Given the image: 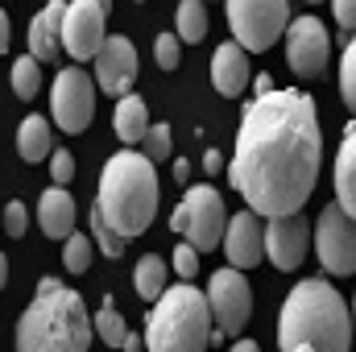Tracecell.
Returning <instances> with one entry per match:
<instances>
[{"instance_id": "9", "label": "cell", "mask_w": 356, "mask_h": 352, "mask_svg": "<svg viewBox=\"0 0 356 352\" xmlns=\"http://www.w3.org/2000/svg\"><path fill=\"white\" fill-rule=\"evenodd\" d=\"M50 112L63 133H83L95 116V79L83 67H67L54 75L50 88Z\"/></svg>"}, {"instance_id": "15", "label": "cell", "mask_w": 356, "mask_h": 352, "mask_svg": "<svg viewBox=\"0 0 356 352\" xmlns=\"http://www.w3.org/2000/svg\"><path fill=\"white\" fill-rule=\"evenodd\" d=\"M224 253H228V262L236 265V269L261 265V257H266V224H261V216L253 207L236 211L228 220V228H224Z\"/></svg>"}, {"instance_id": "23", "label": "cell", "mask_w": 356, "mask_h": 352, "mask_svg": "<svg viewBox=\"0 0 356 352\" xmlns=\"http://www.w3.org/2000/svg\"><path fill=\"white\" fill-rule=\"evenodd\" d=\"M175 29L182 42H203L207 38V8H203V0H178Z\"/></svg>"}, {"instance_id": "6", "label": "cell", "mask_w": 356, "mask_h": 352, "mask_svg": "<svg viewBox=\"0 0 356 352\" xmlns=\"http://www.w3.org/2000/svg\"><path fill=\"white\" fill-rule=\"evenodd\" d=\"M224 8H228V25H232L236 42L249 54L269 50L290 25V4L286 0H224Z\"/></svg>"}, {"instance_id": "20", "label": "cell", "mask_w": 356, "mask_h": 352, "mask_svg": "<svg viewBox=\"0 0 356 352\" xmlns=\"http://www.w3.org/2000/svg\"><path fill=\"white\" fill-rule=\"evenodd\" d=\"M112 125H116V137H120L124 145H141V137H145V129H149V108H145V99H141V95H120Z\"/></svg>"}, {"instance_id": "39", "label": "cell", "mask_w": 356, "mask_h": 352, "mask_svg": "<svg viewBox=\"0 0 356 352\" xmlns=\"http://www.w3.org/2000/svg\"><path fill=\"white\" fill-rule=\"evenodd\" d=\"M141 349H145V340H141L137 332H129V336H124V352H141Z\"/></svg>"}, {"instance_id": "41", "label": "cell", "mask_w": 356, "mask_h": 352, "mask_svg": "<svg viewBox=\"0 0 356 352\" xmlns=\"http://www.w3.org/2000/svg\"><path fill=\"white\" fill-rule=\"evenodd\" d=\"M269 88H273V83H269V75H257V79H253V91H257V95L269 91Z\"/></svg>"}, {"instance_id": "1", "label": "cell", "mask_w": 356, "mask_h": 352, "mask_svg": "<svg viewBox=\"0 0 356 352\" xmlns=\"http://www.w3.org/2000/svg\"><path fill=\"white\" fill-rule=\"evenodd\" d=\"M319 158L323 137L315 99L294 88H269L241 116L236 158L228 166V178L257 216H290L302 211V203L311 199Z\"/></svg>"}, {"instance_id": "11", "label": "cell", "mask_w": 356, "mask_h": 352, "mask_svg": "<svg viewBox=\"0 0 356 352\" xmlns=\"http://www.w3.org/2000/svg\"><path fill=\"white\" fill-rule=\"evenodd\" d=\"M186 228L182 237L199 249V253H211L216 245H224V228H228V216H224V199L216 186H186Z\"/></svg>"}, {"instance_id": "44", "label": "cell", "mask_w": 356, "mask_h": 352, "mask_svg": "<svg viewBox=\"0 0 356 352\" xmlns=\"http://www.w3.org/2000/svg\"><path fill=\"white\" fill-rule=\"evenodd\" d=\"M137 4H145V0H137Z\"/></svg>"}, {"instance_id": "22", "label": "cell", "mask_w": 356, "mask_h": 352, "mask_svg": "<svg viewBox=\"0 0 356 352\" xmlns=\"http://www.w3.org/2000/svg\"><path fill=\"white\" fill-rule=\"evenodd\" d=\"M166 282H170V269H166V262H162L158 253L141 257V262H137V269H133L137 298H145V303H158V298H162V290H166Z\"/></svg>"}, {"instance_id": "3", "label": "cell", "mask_w": 356, "mask_h": 352, "mask_svg": "<svg viewBox=\"0 0 356 352\" xmlns=\"http://www.w3.org/2000/svg\"><path fill=\"white\" fill-rule=\"evenodd\" d=\"M95 340L83 298L58 278H42L33 303L17 319V352H88Z\"/></svg>"}, {"instance_id": "2", "label": "cell", "mask_w": 356, "mask_h": 352, "mask_svg": "<svg viewBox=\"0 0 356 352\" xmlns=\"http://www.w3.org/2000/svg\"><path fill=\"white\" fill-rule=\"evenodd\" d=\"M277 349L282 352H348L353 349V311L323 282H298L277 315Z\"/></svg>"}, {"instance_id": "31", "label": "cell", "mask_w": 356, "mask_h": 352, "mask_svg": "<svg viewBox=\"0 0 356 352\" xmlns=\"http://www.w3.org/2000/svg\"><path fill=\"white\" fill-rule=\"evenodd\" d=\"M178 42H182V38H175V33H158V42H154V58H158L162 71H175L178 67Z\"/></svg>"}, {"instance_id": "28", "label": "cell", "mask_w": 356, "mask_h": 352, "mask_svg": "<svg viewBox=\"0 0 356 352\" xmlns=\"http://www.w3.org/2000/svg\"><path fill=\"white\" fill-rule=\"evenodd\" d=\"M91 245L88 237H79V232H71L67 241H63V265L71 269V273H88L91 269Z\"/></svg>"}, {"instance_id": "8", "label": "cell", "mask_w": 356, "mask_h": 352, "mask_svg": "<svg viewBox=\"0 0 356 352\" xmlns=\"http://www.w3.org/2000/svg\"><path fill=\"white\" fill-rule=\"evenodd\" d=\"M112 0H71L63 13V50L75 63H91L108 38Z\"/></svg>"}, {"instance_id": "24", "label": "cell", "mask_w": 356, "mask_h": 352, "mask_svg": "<svg viewBox=\"0 0 356 352\" xmlns=\"http://www.w3.org/2000/svg\"><path fill=\"white\" fill-rule=\"evenodd\" d=\"M91 323H95V336H99L108 349H124V336H129V328H124V315L112 307V298H104V307L91 315Z\"/></svg>"}, {"instance_id": "26", "label": "cell", "mask_w": 356, "mask_h": 352, "mask_svg": "<svg viewBox=\"0 0 356 352\" xmlns=\"http://www.w3.org/2000/svg\"><path fill=\"white\" fill-rule=\"evenodd\" d=\"M141 154L149 162H170L175 154V137H170V125H149L145 137H141Z\"/></svg>"}, {"instance_id": "40", "label": "cell", "mask_w": 356, "mask_h": 352, "mask_svg": "<svg viewBox=\"0 0 356 352\" xmlns=\"http://www.w3.org/2000/svg\"><path fill=\"white\" fill-rule=\"evenodd\" d=\"M232 352H261V349H257V340H236Z\"/></svg>"}, {"instance_id": "18", "label": "cell", "mask_w": 356, "mask_h": 352, "mask_svg": "<svg viewBox=\"0 0 356 352\" xmlns=\"http://www.w3.org/2000/svg\"><path fill=\"white\" fill-rule=\"evenodd\" d=\"M38 224H42V232L50 241H67L75 232V195L67 186H58V182L50 191H42V199H38Z\"/></svg>"}, {"instance_id": "30", "label": "cell", "mask_w": 356, "mask_h": 352, "mask_svg": "<svg viewBox=\"0 0 356 352\" xmlns=\"http://www.w3.org/2000/svg\"><path fill=\"white\" fill-rule=\"evenodd\" d=\"M25 224H29V211H25V203H21V199L4 203V232H8L13 241H21V237H25Z\"/></svg>"}, {"instance_id": "35", "label": "cell", "mask_w": 356, "mask_h": 352, "mask_svg": "<svg viewBox=\"0 0 356 352\" xmlns=\"http://www.w3.org/2000/svg\"><path fill=\"white\" fill-rule=\"evenodd\" d=\"M203 170H207V175H220V170H224V154H220V150H207V154H203Z\"/></svg>"}, {"instance_id": "16", "label": "cell", "mask_w": 356, "mask_h": 352, "mask_svg": "<svg viewBox=\"0 0 356 352\" xmlns=\"http://www.w3.org/2000/svg\"><path fill=\"white\" fill-rule=\"evenodd\" d=\"M211 83L220 95H228V99H236V95H245V88L253 83V71H249V50L241 46V42H224L220 50H216V58H211Z\"/></svg>"}, {"instance_id": "25", "label": "cell", "mask_w": 356, "mask_h": 352, "mask_svg": "<svg viewBox=\"0 0 356 352\" xmlns=\"http://www.w3.org/2000/svg\"><path fill=\"white\" fill-rule=\"evenodd\" d=\"M38 88H42V63L33 54H21L13 63V91H17V99H38Z\"/></svg>"}, {"instance_id": "19", "label": "cell", "mask_w": 356, "mask_h": 352, "mask_svg": "<svg viewBox=\"0 0 356 352\" xmlns=\"http://www.w3.org/2000/svg\"><path fill=\"white\" fill-rule=\"evenodd\" d=\"M336 203L356 216V125H348L340 154H336Z\"/></svg>"}, {"instance_id": "27", "label": "cell", "mask_w": 356, "mask_h": 352, "mask_svg": "<svg viewBox=\"0 0 356 352\" xmlns=\"http://www.w3.org/2000/svg\"><path fill=\"white\" fill-rule=\"evenodd\" d=\"M91 241H95L108 257H120V253H124V237L104 220V211H99V207H91Z\"/></svg>"}, {"instance_id": "17", "label": "cell", "mask_w": 356, "mask_h": 352, "mask_svg": "<svg viewBox=\"0 0 356 352\" xmlns=\"http://www.w3.org/2000/svg\"><path fill=\"white\" fill-rule=\"evenodd\" d=\"M63 13H67L63 0H46V8L33 13V21H29V54L38 63H54L63 54Z\"/></svg>"}, {"instance_id": "42", "label": "cell", "mask_w": 356, "mask_h": 352, "mask_svg": "<svg viewBox=\"0 0 356 352\" xmlns=\"http://www.w3.org/2000/svg\"><path fill=\"white\" fill-rule=\"evenodd\" d=\"M4 282H8V257L0 253V290H4Z\"/></svg>"}, {"instance_id": "45", "label": "cell", "mask_w": 356, "mask_h": 352, "mask_svg": "<svg viewBox=\"0 0 356 352\" xmlns=\"http://www.w3.org/2000/svg\"><path fill=\"white\" fill-rule=\"evenodd\" d=\"M311 4H315V0H311Z\"/></svg>"}, {"instance_id": "34", "label": "cell", "mask_w": 356, "mask_h": 352, "mask_svg": "<svg viewBox=\"0 0 356 352\" xmlns=\"http://www.w3.org/2000/svg\"><path fill=\"white\" fill-rule=\"evenodd\" d=\"M332 8H336V25H340V33H353L356 29V0H332Z\"/></svg>"}, {"instance_id": "12", "label": "cell", "mask_w": 356, "mask_h": 352, "mask_svg": "<svg viewBox=\"0 0 356 352\" xmlns=\"http://www.w3.org/2000/svg\"><path fill=\"white\" fill-rule=\"evenodd\" d=\"M332 54V38L319 17H298L286 25V63L302 79H319Z\"/></svg>"}, {"instance_id": "5", "label": "cell", "mask_w": 356, "mask_h": 352, "mask_svg": "<svg viewBox=\"0 0 356 352\" xmlns=\"http://www.w3.org/2000/svg\"><path fill=\"white\" fill-rule=\"evenodd\" d=\"M216 340L211 303L191 282L162 290V298L149 311L145 323V349L149 352H207Z\"/></svg>"}, {"instance_id": "37", "label": "cell", "mask_w": 356, "mask_h": 352, "mask_svg": "<svg viewBox=\"0 0 356 352\" xmlns=\"http://www.w3.org/2000/svg\"><path fill=\"white\" fill-rule=\"evenodd\" d=\"M170 228H175V232L186 228V207H175V211H170Z\"/></svg>"}, {"instance_id": "4", "label": "cell", "mask_w": 356, "mask_h": 352, "mask_svg": "<svg viewBox=\"0 0 356 352\" xmlns=\"http://www.w3.org/2000/svg\"><path fill=\"white\" fill-rule=\"evenodd\" d=\"M95 207L104 211V220L129 241V237H141L154 216H158V175H154V162L137 150H120L104 162V175H99V195H95Z\"/></svg>"}, {"instance_id": "7", "label": "cell", "mask_w": 356, "mask_h": 352, "mask_svg": "<svg viewBox=\"0 0 356 352\" xmlns=\"http://www.w3.org/2000/svg\"><path fill=\"white\" fill-rule=\"evenodd\" d=\"M315 253L319 265L336 278L356 273V216H348L340 203H327L315 224Z\"/></svg>"}, {"instance_id": "38", "label": "cell", "mask_w": 356, "mask_h": 352, "mask_svg": "<svg viewBox=\"0 0 356 352\" xmlns=\"http://www.w3.org/2000/svg\"><path fill=\"white\" fill-rule=\"evenodd\" d=\"M8 38H13V33H8V17H4V8H0V54L8 50Z\"/></svg>"}, {"instance_id": "10", "label": "cell", "mask_w": 356, "mask_h": 352, "mask_svg": "<svg viewBox=\"0 0 356 352\" xmlns=\"http://www.w3.org/2000/svg\"><path fill=\"white\" fill-rule=\"evenodd\" d=\"M207 303H211V319H216V336H236L249 315H253V290L245 282V273L236 265L216 269L207 282Z\"/></svg>"}, {"instance_id": "29", "label": "cell", "mask_w": 356, "mask_h": 352, "mask_svg": "<svg viewBox=\"0 0 356 352\" xmlns=\"http://www.w3.org/2000/svg\"><path fill=\"white\" fill-rule=\"evenodd\" d=\"M340 95H344L348 112L356 116V38L348 42V50H344V63H340Z\"/></svg>"}, {"instance_id": "32", "label": "cell", "mask_w": 356, "mask_h": 352, "mask_svg": "<svg viewBox=\"0 0 356 352\" xmlns=\"http://www.w3.org/2000/svg\"><path fill=\"white\" fill-rule=\"evenodd\" d=\"M170 262H175L178 278H182V282H191V278L199 273V249L186 241V245H178V249H175V257H170Z\"/></svg>"}, {"instance_id": "13", "label": "cell", "mask_w": 356, "mask_h": 352, "mask_svg": "<svg viewBox=\"0 0 356 352\" xmlns=\"http://www.w3.org/2000/svg\"><path fill=\"white\" fill-rule=\"evenodd\" d=\"M95 63V88H104V95H129L137 83V46L120 33H108L99 54L91 58Z\"/></svg>"}, {"instance_id": "36", "label": "cell", "mask_w": 356, "mask_h": 352, "mask_svg": "<svg viewBox=\"0 0 356 352\" xmlns=\"http://www.w3.org/2000/svg\"><path fill=\"white\" fill-rule=\"evenodd\" d=\"M175 178L178 182H191V162L186 158H175Z\"/></svg>"}, {"instance_id": "21", "label": "cell", "mask_w": 356, "mask_h": 352, "mask_svg": "<svg viewBox=\"0 0 356 352\" xmlns=\"http://www.w3.org/2000/svg\"><path fill=\"white\" fill-rule=\"evenodd\" d=\"M50 125L33 112V116H25L21 120V129H17V154L25 158V162H46L50 154H54V141H50Z\"/></svg>"}, {"instance_id": "14", "label": "cell", "mask_w": 356, "mask_h": 352, "mask_svg": "<svg viewBox=\"0 0 356 352\" xmlns=\"http://www.w3.org/2000/svg\"><path fill=\"white\" fill-rule=\"evenodd\" d=\"M311 249V224L302 220V211H290V216H269L266 224V257L277 269H298L302 257Z\"/></svg>"}, {"instance_id": "33", "label": "cell", "mask_w": 356, "mask_h": 352, "mask_svg": "<svg viewBox=\"0 0 356 352\" xmlns=\"http://www.w3.org/2000/svg\"><path fill=\"white\" fill-rule=\"evenodd\" d=\"M50 178H54L58 186H67V182L75 178V158H71V150H54V154H50Z\"/></svg>"}, {"instance_id": "43", "label": "cell", "mask_w": 356, "mask_h": 352, "mask_svg": "<svg viewBox=\"0 0 356 352\" xmlns=\"http://www.w3.org/2000/svg\"><path fill=\"white\" fill-rule=\"evenodd\" d=\"M353 328H356V298H353Z\"/></svg>"}]
</instances>
